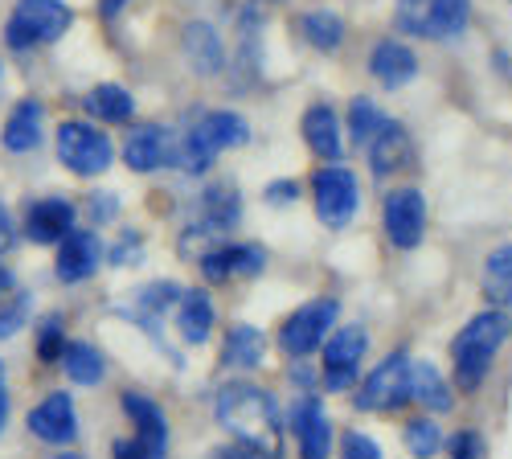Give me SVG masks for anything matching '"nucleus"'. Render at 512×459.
<instances>
[{"label":"nucleus","mask_w":512,"mask_h":459,"mask_svg":"<svg viewBox=\"0 0 512 459\" xmlns=\"http://www.w3.org/2000/svg\"><path fill=\"white\" fill-rule=\"evenodd\" d=\"M439 443H443V431H439L431 419H414V423L406 427V447H410L414 459H431V455L439 451Z\"/></svg>","instance_id":"obj_32"},{"label":"nucleus","mask_w":512,"mask_h":459,"mask_svg":"<svg viewBox=\"0 0 512 459\" xmlns=\"http://www.w3.org/2000/svg\"><path fill=\"white\" fill-rule=\"evenodd\" d=\"M62 349H66V341H62V320H58V316H50L46 324H41L37 357H41V361H58V357H62Z\"/></svg>","instance_id":"obj_36"},{"label":"nucleus","mask_w":512,"mask_h":459,"mask_svg":"<svg viewBox=\"0 0 512 459\" xmlns=\"http://www.w3.org/2000/svg\"><path fill=\"white\" fill-rule=\"evenodd\" d=\"M300 128H304L308 148H312L320 160L336 164L340 156H345V144H340V119H336V111H332V107H324V103L308 107V111H304V119H300Z\"/></svg>","instance_id":"obj_18"},{"label":"nucleus","mask_w":512,"mask_h":459,"mask_svg":"<svg viewBox=\"0 0 512 459\" xmlns=\"http://www.w3.org/2000/svg\"><path fill=\"white\" fill-rule=\"evenodd\" d=\"M394 25L410 37H447V29L435 13V0H398Z\"/></svg>","instance_id":"obj_26"},{"label":"nucleus","mask_w":512,"mask_h":459,"mask_svg":"<svg viewBox=\"0 0 512 459\" xmlns=\"http://www.w3.org/2000/svg\"><path fill=\"white\" fill-rule=\"evenodd\" d=\"M242 218V201L230 185H213L201 193V230L205 234H226Z\"/></svg>","instance_id":"obj_23"},{"label":"nucleus","mask_w":512,"mask_h":459,"mask_svg":"<svg viewBox=\"0 0 512 459\" xmlns=\"http://www.w3.org/2000/svg\"><path fill=\"white\" fill-rule=\"evenodd\" d=\"M74 230V205L66 197H41L29 205V214H25V234L41 246H50V242H62L66 234Z\"/></svg>","instance_id":"obj_15"},{"label":"nucleus","mask_w":512,"mask_h":459,"mask_svg":"<svg viewBox=\"0 0 512 459\" xmlns=\"http://www.w3.org/2000/svg\"><path fill=\"white\" fill-rule=\"evenodd\" d=\"M136 250H140V238H132V234H127V238H123V242H119V246L111 250V259H115L119 267H127V259H132Z\"/></svg>","instance_id":"obj_41"},{"label":"nucleus","mask_w":512,"mask_h":459,"mask_svg":"<svg viewBox=\"0 0 512 459\" xmlns=\"http://www.w3.org/2000/svg\"><path fill=\"white\" fill-rule=\"evenodd\" d=\"M213 320H218V312H213V300L205 296V291H181V300H177V328H181V337L189 345H205L209 341Z\"/></svg>","instance_id":"obj_22"},{"label":"nucleus","mask_w":512,"mask_h":459,"mask_svg":"<svg viewBox=\"0 0 512 459\" xmlns=\"http://www.w3.org/2000/svg\"><path fill=\"white\" fill-rule=\"evenodd\" d=\"M365 152H369L373 177H390V173L406 169V160H410V136H406V128H402L398 119H386L377 128V136L365 144Z\"/></svg>","instance_id":"obj_16"},{"label":"nucleus","mask_w":512,"mask_h":459,"mask_svg":"<svg viewBox=\"0 0 512 459\" xmlns=\"http://www.w3.org/2000/svg\"><path fill=\"white\" fill-rule=\"evenodd\" d=\"M365 345H369V337H365L361 324H345V328L332 332L328 345H324V386L328 390H349L357 382Z\"/></svg>","instance_id":"obj_9"},{"label":"nucleus","mask_w":512,"mask_h":459,"mask_svg":"<svg viewBox=\"0 0 512 459\" xmlns=\"http://www.w3.org/2000/svg\"><path fill=\"white\" fill-rule=\"evenodd\" d=\"M185 58H189V66L197 70V74H218L222 66H226V46H222V37H218V29L213 25H205V21H189L185 25Z\"/></svg>","instance_id":"obj_19"},{"label":"nucleus","mask_w":512,"mask_h":459,"mask_svg":"<svg viewBox=\"0 0 512 459\" xmlns=\"http://www.w3.org/2000/svg\"><path fill=\"white\" fill-rule=\"evenodd\" d=\"M267 197L279 201V205H287V201L300 197V185H295V181H275V185H267Z\"/></svg>","instance_id":"obj_39"},{"label":"nucleus","mask_w":512,"mask_h":459,"mask_svg":"<svg viewBox=\"0 0 512 459\" xmlns=\"http://www.w3.org/2000/svg\"><path fill=\"white\" fill-rule=\"evenodd\" d=\"M369 70L377 82H386V87H406V82L418 74V54L406 46V41H377L373 54H369Z\"/></svg>","instance_id":"obj_17"},{"label":"nucleus","mask_w":512,"mask_h":459,"mask_svg":"<svg viewBox=\"0 0 512 459\" xmlns=\"http://www.w3.org/2000/svg\"><path fill=\"white\" fill-rule=\"evenodd\" d=\"M168 156H173V136H168L160 123H140V128L127 132V144H123L127 169L156 173V169H164V164H168Z\"/></svg>","instance_id":"obj_12"},{"label":"nucleus","mask_w":512,"mask_h":459,"mask_svg":"<svg viewBox=\"0 0 512 459\" xmlns=\"http://www.w3.org/2000/svg\"><path fill=\"white\" fill-rule=\"evenodd\" d=\"M381 123H386V115H381V107L373 99H353V107H349V132H353V140L361 148L377 136Z\"/></svg>","instance_id":"obj_31"},{"label":"nucleus","mask_w":512,"mask_h":459,"mask_svg":"<svg viewBox=\"0 0 512 459\" xmlns=\"http://www.w3.org/2000/svg\"><path fill=\"white\" fill-rule=\"evenodd\" d=\"M74 13L62 5V0H17V9L9 13V46L13 50H29V46H46V41H58L70 29Z\"/></svg>","instance_id":"obj_3"},{"label":"nucleus","mask_w":512,"mask_h":459,"mask_svg":"<svg viewBox=\"0 0 512 459\" xmlns=\"http://www.w3.org/2000/svg\"><path fill=\"white\" fill-rule=\"evenodd\" d=\"M58 160L78 177H99L111 169L115 160V144L107 140V132L91 128V123H62L58 128Z\"/></svg>","instance_id":"obj_4"},{"label":"nucleus","mask_w":512,"mask_h":459,"mask_svg":"<svg viewBox=\"0 0 512 459\" xmlns=\"http://www.w3.org/2000/svg\"><path fill=\"white\" fill-rule=\"evenodd\" d=\"M410 365L414 361H410L406 349L390 353L365 378V386L357 394V410H394V406L410 402Z\"/></svg>","instance_id":"obj_8"},{"label":"nucleus","mask_w":512,"mask_h":459,"mask_svg":"<svg viewBox=\"0 0 512 459\" xmlns=\"http://www.w3.org/2000/svg\"><path fill=\"white\" fill-rule=\"evenodd\" d=\"M340 447H345V459H381V447L373 443V439H365V435H345V443H340Z\"/></svg>","instance_id":"obj_37"},{"label":"nucleus","mask_w":512,"mask_h":459,"mask_svg":"<svg viewBox=\"0 0 512 459\" xmlns=\"http://www.w3.org/2000/svg\"><path fill=\"white\" fill-rule=\"evenodd\" d=\"M58 459H82V455H70V451H66V455H58Z\"/></svg>","instance_id":"obj_46"},{"label":"nucleus","mask_w":512,"mask_h":459,"mask_svg":"<svg viewBox=\"0 0 512 459\" xmlns=\"http://www.w3.org/2000/svg\"><path fill=\"white\" fill-rule=\"evenodd\" d=\"M9 242H13V226H9L5 205H0V246H9Z\"/></svg>","instance_id":"obj_42"},{"label":"nucleus","mask_w":512,"mask_h":459,"mask_svg":"<svg viewBox=\"0 0 512 459\" xmlns=\"http://www.w3.org/2000/svg\"><path fill=\"white\" fill-rule=\"evenodd\" d=\"M41 123H46V107H41L37 99H21V103L9 111L0 140H5L9 152H33V148L41 144Z\"/></svg>","instance_id":"obj_20"},{"label":"nucleus","mask_w":512,"mask_h":459,"mask_svg":"<svg viewBox=\"0 0 512 459\" xmlns=\"http://www.w3.org/2000/svg\"><path fill=\"white\" fill-rule=\"evenodd\" d=\"M103 263V242L91 234V230H70L62 238V250H58V279L62 283H82L91 279Z\"/></svg>","instance_id":"obj_13"},{"label":"nucleus","mask_w":512,"mask_h":459,"mask_svg":"<svg viewBox=\"0 0 512 459\" xmlns=\"http://www.w3.org/2000/svg\"><path fill=\"white\" fill-rule=\"evenodd\" d=\"M5 419H9V394L0 386V431H5Z\"/></svg>","instance_id":"obj_44"},{"label":"nucleus","mask_w":512,"mask_h":459,"mask_svg":"<svg viewBox=\"0 0 512 459\" xmlns=\"http://www.w3.org/2000/svg\"><path fill=\"white\" fill-rule=\"evenodd\" d=\"M435 13L447 29V37H459L467 25V13H472V0H435Z\"/></svg>","instance_id":"obj_35"},{"label":"nucleus","mask_w":512,"mask_h":459,"mask_svg":"<svg viewBox=\"0 0 512 459\" xmlns=\"http://www.w3.org/2000/svg\"><path fill=\"white\" fill-rule=\"evenodd\" d=\"M291 431L300 439V455L304 459H328L332 447V427H328V414L320 406V398H300L291 406Z\"/></svg>","instance_id":"obj_11"},{"label":"nucleus","mask_w":512,"mask_h":459,"mask_svg":"<svg viewBox=\"0 0 512 459\" xmlns=\"http://www.w3.org/2000/svg\"><path fill=\"white\" fill-rule=\"evenodd\" d=\"M230 259V279L234 275H259L267 267V250L263 246H226Z\"/></svg>","instance_id":"obj_33"},{"label":"nucleus","mask_w":512,"mask_h":459,"mask_svg":"<svg viewBox=\"0 0 512 459\" xmlns=\"http://www.w3.org/2000/svg\"><path fill=\"white\" fill-rule=\"evenodd\" d=\"M123 5H127V0H99V13H103V17L111 21V17H115V13L123 9Z\"/></svg>","instance_id":"obj_43"},{"label":"nucleus","mask_w":512,"mask_h":459,"mask_svg":"<svg viewBox=\"0 0 512 459\" xmlns=\"http://www.w3.org/2000/svg\"><path fill=\"white\" fill-rule=\"evenodd\" d=\"M123 410L132 414V423H136V439L132 443H115V459H164L168 451V423H164V410L136 394V390H127L123 394Z\"/></svg>","instance_id":"obj_6"},{"label":"nucleus","mask_w":512,"mask_h":459,"mask_svg":"<svg viewBox=\"0 0 512 459\" xmlns=\"http://www.w3.org/2000/svg\"><path fill=\"white\" fill-rule=\"evenodd\" d=\"M312 197H316V218L328 230H345L357 218V205H361V189L357 177L345 164H328L312 177Z\"/></svg>","instance_id":"obj_5"},{"label":"nucleus","mask_w":512,"mask_h":459,"mask_svg":"<svg viewBox=\"0 0 512 459\" xmlns=\"http://www.w3.org/2000/svg\"><path fill=\"white\" fill-rule=\"evenodd\" d=\"M87 111L103 123H127L136 115V99L127 95L123 87H115V82H103V87H95L87 95Z\"/></svg>","instance_id":"obj_27"},{"label":"nucleus","mask_w":512,"mask_h":459,"mask_svg":"<svg viewBox=\"0 0 512 459\" xmlns=\"http://www.w3.org/2000/svg\"><path fill=\"white\" fill-rule=\"evenodd\" d=\"M410 398H418L426 410H439V414H447V410L455 406L451 386L443 382V373H439L431 361L410 365Z\"/></svg>","instance_id":"obj_24"},{"label":"nucleus","mask_w":512,"mask_h":459,"mask_svg":"<svg viewBox=\"0 0 512 459\" xmlns=\"http://www.w3.org/2000/svg\"><path fill=\"white\" fill-rule=\"evenodd\" d=\"M115 214H119V201H115V193H95V197H91V218L107 222V218H115Z\"/></svg>","instance_id":"obj_38"},{"label":"nucleus","mask_w":512,"mask_h":459,"mask_svg":"<svg viewBox=\"0 0 512 459\" xmlns=\"http://www.w3.org/2000/svg\"><path fill=\"white\" fill-rule=\"evenodd\" d=\"M508 332H512V320L504 312H496V308L467 320V328L459 332L455 345H451L459 390H480V382L488 378V369H492L496 349L508 341Z\"/></svg>","instance_id":"obj_2"},{"label":"nucleus","mask_w":512,"mask_h":459,"mask_svg":"<svg viewBox=\"0 0 512 459\" xmlns=\"http://www.w3.org/2000/svg\"><path fill=\"white\" fill-rule=\"evenodd\" d=\"M426 234V201L418 189H394L386 197V238L398 250H414Z\"/></svg>","instance_id":"obj_10"},{"label":"nucleus","mask_w":512,"mask_h":459,"mask_svg":"<svg viewBox=\"0 0 512 459\" xmlns=\"http://www.w3.org/2000/svg\"><path fill=\"white\" fill-rule=\"evenodd\" d=\"M263 353H267V341H263V332L254 324H234L226 332V345H222V361L226 365L254 369V365H263Z\"/></svg>","instance_id":"obj_25"},{"label":"nucleus","mask_w":512,"mask_h":459,"mask_svg":"<svg viewBox=\"0 0 512 459\" xmlns=\"http://www.w3.org/2000/svg\"><path fill=\"white\" fill-rule=\"evenodd\" d=\"M177 296H181L177 283H152V287L140 291V308H144L148 316H160L164 308H173V304H177Z\"/></svg>","instance_id":"obj_34"},{"label":"nucleus","mask_w":512,"mask_h":459,"mask_svg":"<svg viewBox=\"0 0 512 459\" xmlns=\"http://www.w3.org/2000/svg\"><path fill=\"white\" fill-rule=\"evenodd\" d=\"M5 287H9V271H5V267H0V291H5Z\"/></svg>","instance_id":"obj_45"},{"label":"nucleus","mask_w":512,"mask_h":459,"mask_svg":"<svg viewBox=\"0 0 512 459\" xmlns=\"http://www.w3.org/2000/svg\"><path fill=\"white\" fill-rule=\"evenodd\" d=\"M218 423L259 459H279L283 455V427H279V406L267 390L246 386V382H230L222 386L218 402Z\"/></svg>","instance_id":"obj_1"},{"label":"nucleus","mask_w":512,"mask_h":459,"mask_svg":"<svg viewBox=\"0 0 512 459\" xmlns=\"http://www.w3.org/2000/svg\"><path fill=\"white\" fill-rule=\"evenodd\" d=\"M484 296L492 304H512V242L496 246L484 263Z\"/></svg>","instance_id":"obj_28"},{"label":"nucleus","mask_w":512,"mask_h":459,"mask_svg":"<svg viewBox=\"0 0 512 459\" xmlns=\"http://www.w3.org/2000/svg\"><path fill=\"white\" fill-rule=\"evenodd\" d=\"M300 33L312 41L316 50L332 54V50H340V41H345V21H340L336 13H328V9H316V13L300 17Z\"/></svg>","instance_id":"obj_30"},{"label":"nucleus","mask_w":512,"mask_h":459,"mask_svg":"<svg viewBox=\"0 0 512 459\" xmlns=\"http://www.w3.org/2000/svg\"><path fill=\"white\" fill-rule=\"evenodd\" d=\"M336 316H340V304L336 300H312L304 304L295 316H287V324L279 328V345L287 357H308L324 345V337L336 328Z\"/></svg>","instance_id":"obj_7"},{"label":"nucleus","mask_w":512,"mask_h":459,"mask_svg":"<svg viewBox=\"0 0 512 459\" xmlns=\"http://www.w3.org/2000/svg\"><path fill=\"white\" fill-rule=\"evenodd\" d=\"M29 431L46 443H70L78 435V414L70 394H50L46 402H37L29 410Z\"/></svg>","instance_id":"obj_14"},{"label":"nucleus","mask_w":512,"mask_h":459,"mask_svg":"<svg viewBox=\"0 0 512 459\" xmlns=\"http://www.w3.org/2000/svg\"><path fill=\"white\" fill-rule=\"evenodd\" d=\"M213 152H222V148H242L250 140V123L238 115V111H209L197 119V128H193Z\"/></svg>","instance_id":"obj_21"},{"label":"nucleus","mask_w":512,"mask_h":459,"mask_svg":"<svg viewBox=\"0 0 512 459\" xmlns=\"http://www.w3.org/2000/svg\"><path fill=\"white\" fill-rule=\"evenodd\" d=\"M455 459H480V439L476 435H459L455 439Z\"/></svg>","instance_id":"obj_40"},{"label":"nucleus","mask_w":512,"mask_h":459,"mask_svg":"<svg viewBox=\"0 0 512 459\" xmlns=\"http://www.w3.org/2000/svg\"><path fill=\"white\" fill-rule=\"evenodd\" d=\"M62 365H66V373L78 382V386H95V382H103V353L95 349V345H82V341H74V345H66L62 349V357H58Z\"/></svg>","instance_id":"obj_29"}]
</instances>
